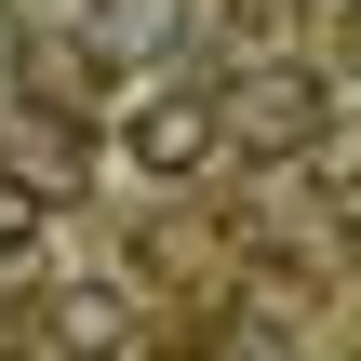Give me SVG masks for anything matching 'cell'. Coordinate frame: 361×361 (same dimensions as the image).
<instances>
[{
    "mask_svg": "<svg viewBox=\"0 0 361 361\" xmlns=\"http://www.w3.org/2000/svg\"><path fill=\"white\" fill-rule=\"evenodd\" d=\"M348 80H361V27H348Z\"/></svg>",
    "mask_w": 361,
    "mask_h": 361,
    "instance_id": "cell-3",
    "label": "cell"
},
{
    "mask_svg": "<svg viewBox=\"0 0 361 361\" xmlns=\"http://www.w3.org/2000/svg\"><path fill=\"white\" fill-rule=\"evenodd\" d=\"M255 134H281V147H322V67H255V107H241Z\"/></svg>",
    "mask_w": 361,
    "mask_h": 361,
    "instance_id": "cell-1",
    "label": "cell"
},
{
    "mask_svg": "<svg viewBox=\"0 0 361 361\" xmlns=\"http://www.w3.org/2000/svg\"><path fill=\"white\" fill-rule=\"evenodd\" d=\"M201 134H214L201 107H147V161H161V174H174V161H201Z\"/></svg>",
    "mask_w": 361,
    "mask_h": 361,
    "instance_id": "cell-2",
    "label": "cell"
}]
</instances>
